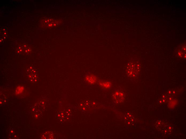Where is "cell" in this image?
Returning a JSON list of instances; mask_svg holds the SVG:
<instances>
[{"label":"cell","mask_w":186,"mask_h":139,"mask_svg":"<svg viewBox=\"0 0 186 139\" xmlns=\"http://www.w3.org/2000/svg\"><path fill=\"white\" fill-rule=\"evenodd\" d=\"M141 69L140 64L136 62H130L128 63L126 69V72L128 76L135 77L139 74Z\"/></svg>","instance_id":"1"},{"label":"cell","mask_w":186,"mask_h":139,"mask_svg":"<svg viewBox=\"0 0 186 139\" xmlns=\"http://www.w3.org/2000/svg\"><path fill=\"white\" fill-rule=\"evenodd\" d=\"M26 72L28 77L31 82L35 83L38 81V73L33 67H29L27 69Z\"/></svg>","instance_id":"2"},{"label":"cell","mask_w":186,"mask_h":139,"mask_svg":"<svg viewBox=\"0 0 186 139\" xmlns=\"http://www.w3.org/2000/svg\"><path fill=\"white\" fill-rule=\"evenodd\" d=\"M85 81L92 84L96 83L98 79V77L91 72H88L84 76Z\"/></svg>","instance_id":"3"},{"label":"cell","mask_w":186,"mask_h":139,"mask_svg":"<svg viewBox=\"0 0 186 139\" xmlns=\"http://www.w3.org/2000/svg\"><path fill=\"white\" fill-rule=\"evenodd\" d=\"M98 84L101 87L107 89L111 88L112 87L111 82L109 81L101 80L99 82Z\"/></svg>","instance_id":"4"},{"label":"cell","mask_w":186,"mask_h":139,"mask_svg":"<svg viewBox=\"0 0 186 139\" xmlns=\"http://www.w3.org/2000/svg\"><path fill=\"white\" fill-rule=\"evenodd\" d=\"M124 95V93L122 92L117 91L114 93L113 97L115 100H122Z\"/></svg>","instance_id":"5"},{"label":"cell","mask_w":186,"mask_h":139,"mask_svg":"<svg viewBox=\"0 0 186 139\" xmlns=\"http://www.w3.org/2000/svg\"><path fill=\"white\" fill-rule=\"evenodd\" d=\"M53 138V133L49 131H47L44 134L42 137V139H52Z\"/></svg>","instance_id":"6"},{"label":"cell","mask_w":186,"mask_h":139,"mask_svg":"<svg viewBox=\"0 0 186 139\" xmlns=\"http://www.w3.org/2000/svg\"><path fill=\"white\" fill-rule=\"evenodd\" d=\"M162 101H161V100L160 101H159V102H160V103H162Z\"/></svg>","instance_id":"7"},{"label":"cell","mask_w":186,"mask_h":139,"mask_svg":"<svg viewBox=\"0 0 186 139\" xmlns=\"http://www.w3.org/2000/svg\"><path fill=\"white\" fill-rule=\"evenodd\" d=\"M165 102V100H163V102Z\"/></svg>","instance_id":"8"},{"label":"cell","mask_w":186,"mask_h":139,"mask_svg":"<svg viewBox=\"0 0 186 139\" xmlns=\"http://www.w3.org/2000/svg\"><path fill=\"white\" fill-rule=\"evenodd\" d=\"M169 128H170V129H171V127H170Z\"/></svg>","instance_id":"9"}]
</instances>
